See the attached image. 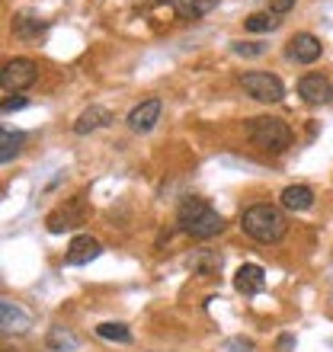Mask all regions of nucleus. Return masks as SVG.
<instances>
[{
  "label": "nucleus",
  "mask_w": 333,
  "mask_h": 352,
  "mask_svg": "<svg viewBox=\"0 0 333 352\" xmlns=\"http://www.w3.org/2000/svg\"><path fill=\"white\" fill-rule=\"evenodd\" d=\"M241 228H244V234H247V237H253V241H259V243H276V241H282V237H286L288 221H286V214L279 212L276 205L259 202V205H250V208H244Z\"/></svg>",
  "instance_id": "f257e3e1"
},
{
  "label": "nucleus",
  "mask_w": 333,
  "mask_h": 352,
  "mask_svg": "<svg viewBox=\"0 0 333 352\" xmlns=\"http://www.w3.org/2000/svg\"><path fill=\"white\" fill-rule=\"evenodd\" d=\"M247 135L253 141V148L266 151V154H286L292 148V129L276 116H257L250 119Z\"/></svg>",
  "instance_id": "f03ea898"
},
{
  "label": "nucleus",
  "mask_w": 333,
  "mask_h": 352,
  "mask_svg": "<svg viewBox=\"0 0 333 352\" xmlns=\"http://www.w3.org/2000/svg\"><path fill=\"white\" fill-rule=\"evenodd\" d=\"M241 87L247 96H253L257 102H282L286 100V87L276 74L269 71H247L241 77Z\"/></svg>",
  "instance_id": "7ed1b4c3"
},
{
  "label": "nucleus",
  "mask_w": 333,
  "mask_h": 352,
  "mask_svg": "<svg viewBox=\"0 0 333 352\" xmlns=\"http://www.w3.org/2000/svg\"><path fill=\"white\" fill-rule=\"evenodd\" d=\"M39 77V67L32 58H13V61H7L3 65V71H0V84H3V90H26V87L36 84Z\"/></svg>",
  "instance_id": "20e7f679"
},
{
  "label": "nucleus",
  "mask_w": 333,
  "mask_h": 352,
  "mask_svg": "<svg viewBox=\"0 0 333 352\" xmlns=\"http://www.w3.org/2000/svg\"><path fill=\"white\" fill-rule=\"evenodd\" d=\"M83 214H87V208H83V195H74L71 202H65L61 208H55V212L48 214L45 224H48V231H52V234H65V231L80 228Z\"/></svg>",
  "instance_id": "39448f33"
},
{
  "label": "nucleus",
  "mask_w": 333,
  "mask_h": 352,
  "mask_svg": "<svg viewBox=\"0 0 333 352\" xmlns=\"http://www.w3.org/2000/svg\"><path fill=\"white\" fill-rule=\"evenodd\" d=\"M160 112H164V102H160L158 96H151V100L138 102V106L129 112V119L125 122H129V129L135 131V135H148V131L158 125Z\"/></svg>",
  "instance_id": "423d86ee"
},
{
  "label": "nucleus",
  "mask_w": 333,
  "mask_h": 352,
  "mask_svg": "<svg viewBox=\"0 0 333 352\" xmlns=\"http://www.w3.org/2000/svg\"><path fill=\"white\" fill-rule=\"evenodd\" d=\"M286 55L298 65H314L317 58L324 55V45H321V38L311 36V32H298V36L288 38V48Z\"/></svg>",
  "instance_id": "0eeeda50"
},
{
  "label": "nucleus",
  "mask_w": 333,
  "mask_h": 352,
  "mask_svg": "<svg viewBox=\"0 0 333 352\" xmlns=\"http://www.w3.org/2000/svg\"><path fill=\"white\" fill-rule=\"evenodd\" d=\"M298 96L311 106H324V102L333 100V84L324 74H305L298 80Z\"/></svg>",
  "instance_id": "6e6552de"
},
{
  "label": "nucleus",
  "mask_w": 333,
  "mask_h": 352,
  "mask_svg": "<svg viewBox=\"0 0 333 352\" xmlns=\"http://www.w3.org/2000/svg\"><path fill=\"white\" fill-rule=\"evenodd\" d=\"M183 231L189 234V237H195V241H212V237H218V234L224 231V218L208 205L193 224H186Z\"/></svg>",
  "instance_id": "1a4fd4ad"
},
{
  "label": "nucleus",
  "mask_w": 333,
  "mask_h": 352,
  "mask_svg": "<svg viewBox=\"0 0 333 352\" xmlns=\"http://www.w3.org/2000/svg\"><path fill=\"white\" fill-rule=\"evenodd\" d=\"M100 253H103V247H100L96 237H90V234H77L74 241H71V247H67L65 263L67 266H87V263H93Z\"/></svg>",
  "instance_id": "9d476101"
},
{
  "label": "nucleus",
  "mask_w": 333,
  "mask_h": 352,
  "mask_svg": "<svg viewBox=\"0 0 333 352\" xmlns=\"http://www.w3.org/2000/svg\"><path fill=\"white\" fill-rule=\"evenodd\" d=\"M234 288L247 298L259 295V292L266 288V272H263V266H257V263H244V266L234 272Z\"/></svg>",
  "instance_id": "9b49d317"
},
{
  "label": "nucleus",
  "mask_w": 333,
  "mask_h": 352,
  "mask_svg": "<svg viewBox=\"0 0 333 352\" xmlns=\"http://www.w3.org/2000/svg\"><path fill=\"white\" fill-rule=\"evenodd\" d=\"M29 324H32V320H29V314L19 305L7 301V298L0 301V330H3L7 336L10 333H26Z\"/></svg>",
  "instance_id": "f8f14e48"
},
{
  "label": "nucleus",
  "mask_w": 333,
  "mask_h": 352,
  "mask_svg": "<svg viewBox=\"0 0 333 352\" xmlns=\"http://www.w3.org/2000/svg\"><path fill=\"white\" fill-rule=\"evenodd\" d=\"M112 112L106 109V106H90V109H83L80 116H77L74 122V135H90V131L96 129H106V125H112Z\"/></svg>",
  "instance_id": "ddd939ff"
},
{
  "label": "nucleus",
  "mask_w": 333,
  "mask_h": 352,
  "mask_svg": "<svg viewBox=\"0 0 333 352\" xmlns=\"http://www.w3.org/2000/svg\"><path fill=\"white\" fill-rule=\"evenodd\" d=\"M279 202H282V208H288V212H308L311 205H314V192H311V186H286L282 189V195H279Z\"/></svg>",
  "instance_id": "4468645a"
},
{
  "label": "nucleus",
  "mask_w": 333,
  "mask_h": 352,
  "mask_svg": "<svg viewBox=\"0 0 333 352\" xmlns=\"http://www.w3.org/2000/svg\"><path fill=\"white\" fill-rule=\"evenodd\" d=\"M48 29V19L36 16V13H17L13 16V32L19 38H39Z\"/></svg>",
  "instance_id": "2eb2a0df"
},
{
  "label": "nucleus",
  "mask_w": 333,
  "mask_h": 352,
  "mask_svg": "<svg viewBox=\"0 0 333 352\" xmlns=\"http://www.w3.org/2000/svg\"><path fill=\"white\" fill-rule=\"evenodd\" d=\"M218 3H222V0H170V7L176 10V16H183V19L205 16V13H212Z\"/></svg>",
  "instance_id": "dca6fc26"
},
{
  "label": "nucleus",
  "mask_w": 333,
  "mask_h": 352,
  "mask_svg": "<svg viewBox=\"0 0 333 352\" xmlns=\"http://www.w3.org/2000/svg\"><path fill=\"white\" fill-rule=\"evenodd\" d=\"M189 269H193L195 276H218L222 272V256L215 250H195L189 256Z\"/></svg>",
  "instance_id": "f3484780"
},
{
  "label": "nucleus",
  "mask_w": 333,
  "mask_h": 352,
  "mask_svg": "<svg viewBox=\"0 0 333 352\" xmlns=\"http://www.w3.org/2000/svg\"><path fill=\"white\" fill-rule=\"evenodd\" d=\"M0 144H3V151H0V160H3V164H10V160L19 154V148H23V131L3 129V131H0Z\"/></svg>",
  "instance_id": "a211bd4d"
},
{
  "label": "nucleus",
  "mask_w": 333,
  "mask_h": 352,
  "mask_svg": "<svg viewBox=\"0 0 333 352\" xmlns=\"http://www.w3.org/2000/svg\"><path fill=\"white\" fill-rule=\"evenodd\" d=\"M96 336L109 340V343H131V330L125 324H100L96 327Z\"/></svg>",
  "instance_id": "6ab92c4d"
},
{
  "label": "nucleus",
  "mask_w": 333,
  "mask_h": 352,
  "mask_svg": "<svg viewBox=\"0 0 333 352\" xmlns=\"http://www.w3.org/2000/svg\"><path fill=\"white\" fill-rule=\"evenodd\" d=\"M244 26H247L250 32H272V29L279 26V19L266 10V13H250V16L244 19Z\"/></svg>",
  "instance_id": "aec40b11"
},
{
  "label": "nucleus",
  "mask_w": 333,
  "mask_h": 352,
  "mask_svg": "<svg viewBox=\"0 0 333 352\" xmlns=\"http://www.w3.org/2000/svg\"><path fill=\"white\" fill-rule=\"evenodd\" d=\"M74 346H77L74 333H67L65 327H52V333H48V349L65 352V349H74Z\"/></svg>",
  "instance_id": "412c9836"
},
{
  "label": "nucleus",
  "mask_w": 333,
  "mask_h": 352,
  "mask_svg": "<svg viewBox=\"0 0 333 352\" xmlns=\"http://www.w3.org/2000/svg\"><path fill=\"white\" fill-rule=\"evenodd\" d=\"M234 55H244V58H257L266 52V45L263 42H234Z\"/></svg>",
  "instance_id": "4be33fe9"
},
{
  "label": "nucleus",
  "mask_w": 333,
  "mask_h": 352,
  "mask_svg": "<svg viewBox=\"0 0 333 352\" xmlns=\"http://www.w3.org/2000/svg\"><path fill=\"white\" fill-rule=\"evenodd\" d=\"M288 10H295V0H269V13L272 16H286Z\"/></svg>",
  "instance_id": "5701e85b"
},
{
  "label": "nucleus",
  "mask_w": 333,
  "mask_h": 352,
  "mask_svg": "<svg viewBox=\"0 0 333 352\" xmlns=\"http://www.w3.org/2000/svg\"><path fill=\"white\" fill-rule=\"evenodd\" d=\"M29 106V100H23V96H17V100H3V106H0V109H3V116H10V112H17V109H26Z\"/></svg>",
  "instance_id": "b1692460"
},
{
  "label": "nucleus",
  "mask_w": 333,
  "mask_h": 352,
  "mask_svg": "<svg viewBox=\"0 0 333 352\" xmlns=\"http://www.w3.org/2000/svg\"><path fill=\"white\" fill-rule=\"evenodd\" d=\"M279 346H282V349H292V346H295V340H292V336H282V340H279Z\"/></svg>",
  "instance_id": "393cba45"
}]
</instances>
